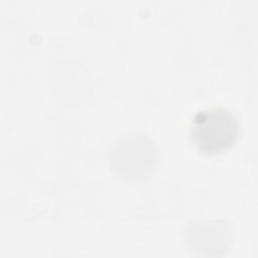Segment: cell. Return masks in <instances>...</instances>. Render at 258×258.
Listing matches in <instances>:
<instances>
[{"label":"cell","mask_w":258,"mask_h":258,"mask_svg":"<svg viewBox=\"0 0 258 258\" xmlns=\"http://www.w3.org/2000/svg\"><path fill=\"white\" fill-rule=\"evenodd\" d=\"M189 140L198 152L216 156L230 150L240 135L237 115L224 107L199 110L189 124Z\"/></svg>","instance_id":"6da1fadb"},{"label":"cell","mask_w":258,"mask_h":258,"mask_svg":"<svg viewBox=\"0 0 258 258\" xmlns=\"http://www.w3.org/2000/svg\"><path fill=\"white\" fill-rule=\"evenodd\" d=\"M159 162L154 141L145 134L123 136L112 146L109 163L112 171L127 180H142L153 173Z\"/></svg>","instance_id":"7a4b0ae2"}]
</instances>
